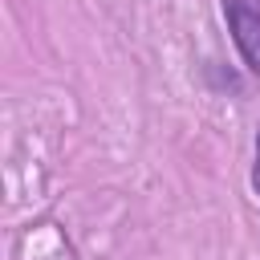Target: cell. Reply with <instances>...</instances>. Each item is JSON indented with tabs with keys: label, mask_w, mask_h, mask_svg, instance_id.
I'll use <instances>...</instances> for the list:
<instances>
[{
	"label": "cell",
	"mask_w": 260,
	"mask_h": 260,
	"mask_svg": "<svg viewBox=\"0 0 260 260\" xmlns=\"http://www.w3.org/2000/svg\"><path fill=\"white\" fill-rule=\"evenodd\" d=\"M219 12L228 20L232 45H236L244 69L260 77V8L248 0H219Z\"/></svg>",
	"instance_id": "1"
},
{
	"label": "cell",
	"mask_w": 260,
	"mask_h": 260,
	"mask_svg": "<svg viewBox=\"0 0 260 260\" xmlns=\"http://www.w3.org/2000/svg\"><path fill=\"white\" fill-rule=\"evenodd\" d=\"M252 191L260 195V126H256V162H252Z\"/></svg>",
	"instance_id": "2"
}]
</instances>
